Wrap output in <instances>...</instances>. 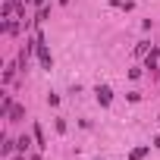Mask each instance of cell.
<instances>
[{"label":"cell","instance_id":"1","mask_svg":"<svg viewBox=\"0 0 160 160\" xmlns=\"http://www.w3.org/2000/svg\"><path fill=\"white\" fill-rule=\"evenodd\" d=\"M35 50H38V57H41V66H44V69H50V66H53V57H50V50H47V44H44V38H41V35L35 38Z\"/></svg>","mask_w":160,"mask_h":160},{"label":"cell","instance_id":"2","mask_svg":"<svg viewBox=\"0 0 160 160\" xmlns=\"http://www.w3.org/2000/svg\"><path fill=\"white\" fill-rule=\"evenodd\" d=\"M22 13H25V7L13 3V0H3V7H0V16L3 19H13V16H22Z\"/></svg>","mask_w":160,"mask_h":160},{"label":"cell","instance_id":"3","mask_svg":"<svg viewBox=\"0 0 160 160\" xmlns=\"http://www.w3.org/2000/svg\"><path fill=\"white\" fill-rule=\"evenodd\" d=\"M98 101H101V104H104V107H107V104H110V101H113V91H110V88H107V85H101V88H98Z\"/></svg>","mask_w":160,"mask_h":160},{"label":"cell","instance_id":"4","mask_svg":"<svg viewBox=\"0 0 160 160\" xmlns=\"http://www.w3.org/2000/svg\"><path fill=\"white\" fill-rule=\"evenodd\" d=\"M22 116H25V110H22V107H13V110H10V122H19Z\"/></svg>","mask_w":160,"mask_h":160},{"label":"cell","instance_id":"5","mask_svg":"<svg viewBox=\"0 0 160 160\" xmlns=\"http://www.w3.org/2000/svg\"><path fill=\"white\" fill-rule=\"evenodd\" d=\"M144 154H148V148H135V151H132V154H129V160H141V157H144Z\"/></svg>","mask_w":160,"mask_h":160},{"label":"cell","instance_id":"6","mask_svg":"<svg viewBox=\"0 0 160 160\" xmlns=\"http://www.w3.org/2000/svg\"><path fill=\"white\" fill-rule=\"evenodd\" d=\"M13 148H16V141H3V144H0V154H3V157H7V154H10Z\"/></svg>","mask_w":160,"mask_h":160},{"label":"cell","instance_id":"7","mask_svg":"<svg viewBox=\"0 0 160 160\" xmlns=\"http://www.w3.org/2000/svg\"><path fill=\"white\" fill-rule=\"evenodd\" d=\"M113 7H119V10H132V0H113Z\"/></svg>","mask_w":160,"mask_h":160},{"label":"cell","instance_id":"8","mask_svg":"<svg viewBox=\"0 0 160 160\" xmlns=\"http://www.w3.org/2000/svg\"><path fill=\"white\" fill-rule=\"evenodd\" d=\"M35 138H38V144L44 148V132H41V126H35Z\"/></svg>","mask_w":160,"mask_h":160},{"label":"cell","instance_id":"9","mask_svg":"<svg viewBox=\"0 0 160 160\" xmlns=\"http://www.w3.org/2000/svg\"><path fill=\"white\" fill-rule=\"evenodd\" d=\"M16 148H19V151H22V154H25V148H28V138H25V135H22V138H19V141H16Z\"/></svg>","mask_w":160,"mask_h":160},{"label":"cell","instance_id":"10","mask_svg":"<svg viewBox=\"0 0 160 160\" xmlns=\"http://www.w3.org/2000/svg\"><path fill=\"white\" fill-rule=\"evenodd\" d=\"M154 148H160V135H157V138H154Z\"/></svg>","mask_w":160,"mask_h":160},{"label":"cell","instance_id":"11","mask_svg":"<svg viewBox=\"0 0 160 160\" xmlns=\"http://www.w3.org/2000/svg\"><path fill=\"white\" fill-rule=\"evenodd\" d=\"M32 3H38V7H44V0H32Z\"/></svg>","mask_w":160,"mask_h":160},{"label":"cell","instance_id":"12","mask_svg":"<svg viewBox=\"0 0 160 160\" xmlns=\"http://www.w3.org/2000/svg\"><path fill=\"white\" fill-rule=\"evenodd\" d=\"M60 3H63V7H66V3H69V0H60Z\"/></svg>","mask_w":160,"mask_h":160},{"label":"cell","instance_id":"13","mask_svg":"<svg viewBox=\"0 0 160 160\" xmlns=\"http://www.w3.org/2000/svg\"><path fill=\"white\" fill-rule=\"evenodd\" d=\"M13 160H25V157H13Z\"/></svg>","mask_w":160,"mask_h":160}]
</instances>
